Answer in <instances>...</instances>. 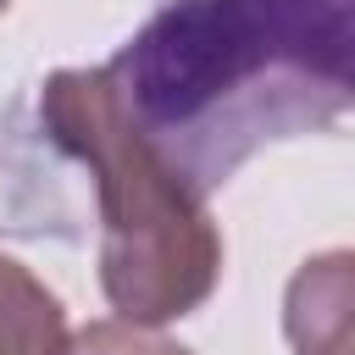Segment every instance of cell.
I'll return each instance as SVG.
<instances>
[{
  "label": "cell",
  "instance_id": "cell-1",
  "mask_svg": "<svg viewBox=\"0 0 355 355\" xmlns=\"http://www.w3.org/2000/svg\"><path fill=\"white\" fill-rule=\"evenodd\" d=\"M105 72L211 200L255 150L355 128V0H166Z\"/></svg>",
  "mask_w": 355,
  "mask_h": 355
},
{
  "label": "cell",
  "instance_id": "cell-2",
  "mask_svg": "<svg viewBox=\"0 0 355 355\" xmlns=\"http://www.w3.org/2000/svg\"><path fill=\"white\" fill-rule=\"evenodd\" d=\"M44 122L83 155L100 216V288L128 322L166 327L222 283V233L205 194L150 144L105 67H55L33 89Z\"/></svg>",
  "mask_w": 355,
  "mask_h": 355
},
{
  "label": "cell",
  "instance_id": "cell-3",
  "mask_svg": "<svg viewBox=\"0 0 355 355\" xmlns=\"http://www.w3.org/2000/svg\"><path fill=\"white\" fill-rule=\"evenodd\" d=\"M94 216V178L83 155L44 122L39 100L0 105V239L78 244Z\"/></svg>",
  "mask_w": 355,
  "mask_h": 355
},
{
  "label": "cell",
  "instance_id": "cell-4",
  "mask_svg": "<svg viewBox=\"0 0 355 355\" xmlns=\"http://www.w3.org/2000/svg\"><path fill=\"white\" fill-rule=\"evenodd\" d=\"M283 338L294 355H355V250H316L294 266Z\"/></svg>",
  "mask_w": 355,
  "mask_h": 355
},
{
  "label": "cell",
  "instance_id": "cell-5",
  "mask_svg": "<svg viewBox=\"0 0 355 355\" xmlns=\"http://www.w3.org/2000/svg\"><path fill=\"white\" fill-rule=\"evenodd\" d=\"M67 305L22 261L0 255V355H61Z\"/></svg>",
  "mask_w": 355,
  "mask_h": 355
},
{
  "label": "cell",
  "instance_id": "cell-6",
  "mask_svg": "<svg viewBox=\"0 0 355 355\" xmlns=\"http://www.w3.org/2000/svg\"><path fill=\"white\" fill-rule=\"evenodd\" d=\"M61 355H194L189 344L144 327V322H128V316H105V322H89L78 333H67Z\"/></svg>",
  "mask_w": 355,
  "mask_h": 355
},
{
  "label": "cell",
  "instance_id": "cell-7",
  "mask_svg": "<svg viewBox=\"0 0 355 355\" xmlns=\"http://www.w3.org/2000/svg\"><path fill=\"white\" fill-rule=\"evenodd\" d=\"M6 11H11V0H0V17H6Z\"/></svg>",
  "mask_w": 355,
  "mask_h": 355
}]
</instances>
